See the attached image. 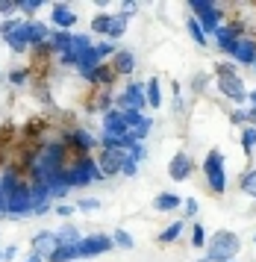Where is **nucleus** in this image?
<instances>
[{"label": "nucleus", "mask_w": 256, "mask_h": 262, "mask_svg": "<svg viewBox=\"0 0 256 262\" xmlns=\"http://www.w3.org/2000/svg\"><path fill=\"white\" fill-rule=\"evenodd\" d=\"M233 59L242 62V65H253L256 62V41L253 38H239V41H236Z\"/></svg>", "instance_id": "1a4fd4ad"}, {"label": "nucleus", "mask_w": 256, "mask_h": 262, "mask_svg": "<svg viewBox=\"0 0 256 262\" xmlns=\"http://www.w3.org/2000/svg\"><path fill=\"white\" fill-rule=\"evenodd\" d=\"M239 236L236 233H230V230H218L215 236L209 238V245H206V259L212 262H233V256L239 253Z\"/></svg>", "instance_id": "f257e3e1"}, {"label": "nucleus", "mask_w": 256, "mask_h": 262, "mask_svg": "<svg viewBox=\"0 0 256 262\" xmlns=\"http://www.w3.org/2000/svg\"><path fill=\"white\" fill-rule=\"evenodd\" d=\"M115 103L124 112H141V109L147 106V97H144V85L141 83H133V85H127V92L124 95H118L115 97Z\"/></svg>", "instance_id": "20e7f679"}, {"label": "nucleus", "mask_w": 256, "mask_h": 262, "mask_svg": "<svg viewBox=\"0 0 256 262\" xmlns=\"http://www.w3.org/2000/svg\"><path fill=\"white\" fill-rule=\"evenodd\" d=\"M50 18H53V24L62 27V30H68V27H74V21H77V15H74V9H68L65 3H53V9H50Z\"/></svg>", "instance_id": "4468645a"}, {"label": "nucleus", "mask_w": 256, "mask_h": 262, "mask_svg": "<svg viewBox=\"0 0 256 262\" xmlns=\"http://www.w3.org/2000/svg\"><path fill=\"white\" fill-rule=\"evenodd\" d=\"M112 68L118 71V77H121V74H133V68H136V53H133V50H115Z\"/></svg>", "instance_id": "2eb2a0df"}, {"label": "nucleus", "mask_w": 256, "mask_h": 262, "mask_svg": "<svg viewBox=\"0 0 256 262\" xmlns=\"http://www.w3.org/2000/svg\"><path fill=\"white\" fill-rule=\"evenodd\" d=\"M80 256V250L77 248H71V245H59L50 256H47V262H71V259H77Z\"/></svg>", "instance_id": "6ab92c4d"}, {"label": "nucleus", "mask_w": 256, "mask_h": 262, "mask_svg": "<svg viewBox=\"0 0 256 262\" xmlns=\"http://www.w3.org/2000/svg\"><path fill=\"white\" fill-rule=\"evenodd\" d=\"M62 180H65L68 186H86V183H92V180H103V174H100V168H97L94 159H82L80 165L74 168V171H68Z\"/></svg>", "instance_id": "7ed1b4c3"}, {"label": "nucleus", "mask_w": 256, "mask_h": 262, "mask_svg": "<svg viewBox=\"0 0 256 262\" xmlns=\"http://www.w3.org/2000/svg\"><path fill=\"white\" fill-rule=\"evenodd\" d=\"M236 36H239V33H236L230 24H227V27H218V33H215V38H218V48L227 50V53H233V50H236V41H239Z\"/></svg>", "instance_id": "f3484780"}, {"label": "nucleus", "mask_w": 256, "mask_h": 262, "mask_svg": "<svg viewBox=\"0 0 256 262\" xmlns=\"http://www.w3.org/2000/svg\"><path fill=\"white\" fill-rule=\"evenodd\" d=\"M218 89H221L224 95L227 97H233V100H239V103H242V100H245L247 97V92H245V83H242V80H239V77H221V80H218Z\"/></svg>", "instance_id": "6e6552de"}, {"label": "nucleus", "mask_w": 256, "mask_h": 262, "mask_svg": "<svg viewBox=\"0 0 256 262\" xmlns=\"http://www.w3.org/2000/svg\"><path fill=\"white\" fill-rule=\"evenodd\" d=\"M130 24V15L121 12V15H112V27H109V41H115V38L124 36V30Z\"/></svg>", "instance_id": "412c9836"}, {"label": "nucleus", "mask_w": 256, "mask_h": 262, "mask_svg": "<svg viewBox=\"0 0 256 262\" xmlns=\"http://www.w3.org/2000/svg\"><path fill=\"white\" fill-rule=\"evenodd\" d=\"M124 162H127V154L124 150H118V147H106L103 154H100V174L103 177H115V174H121V168H124Z\"/></svg>", "instance_id": "423d86ee"}, {"label": "nucleus", "mask_w": 256, "mask_h": 262, "mask_svg": "<svg viewBox=\"0 0 256 262\" xmlns=\"http://www.w3.org/2000/svg\"><path fill=\"white\" fill-rule=\"evenodd\" d=\"M3 41L9 45V50H15V53H24V50L30 48V30H27V21H24L18 30H12V33L3 38Z\"/></svg>", "instance_id": "9b49d317"}, {"label": "nucleus", "mask_w": 256, "mask_h": 262, "mask_svg": "<svg viewBox=\"0 0 256 262\" xmlns=\"http://www.w3.org/2000/svg\"><path fill=\"white\" fill-rule=\"evenodd\" d=\"M97 56H100V59H103V56H115V45H112V41H103V45H97Z\"/></svg>", "instance_id": "f704fd0d"}, {"label": "nucleus", "mask_w": 256, "mask_h": 262, "mask_svg": "<svg viewBox=\"0 0 256 262\" xmlns=\"http://www.w3.org/2000/svg\"><path fill=\"white\" fill-rule=\"evenodd\" d=\"M41 9V0H21V12H27V15H35Z\"/></svg>", "instance_id": "473e14b6"}, {"label": "nucleus", "mask_w": 256, "mask_h": 262, "mask_svg": "<svg viewBox=\"0 0 256 262\" xmlns=\"http://www.w3.org/2000/svg\"><path fill=\"white\" fill-rule=\"evenodd\" d=\"M247 121H250V127H256V106H253V112H247Z\"/></svg>", "instance_id": "49530a36"}, {"label": "nucleus", "mask_w": 256, "mask_h": 262, "mask_svg": "<svg viewBox=\"0 0 256 262\" xmlns=\"http://www.w3.org/2000/svg\"><path fill=\"white\" fill-rule=\"evenodd\" d=\"M215 74H218V80H221V77H233L236 65H230V62H218V65H215Z\"/></svg>", "instance_id": "7c9ffc66"}, {"label": "nucleus", "mask_w": 256, "mask_h": 262, "mask_svg": "<svg viewBox=\"0 0 256 262\" xmlns=\"http://www.w3.org/2000/svg\"><path fill=\"white\" fill-rule=\"evenodd\" d=\"M180 198H177V194H168V191H165V194H159V198H156V201H153V206H156V209H159V212H171V209H174V206H180Z\"/></svg>", "instance_id": "4be33fe9"}, {"label": "nucleus", "mask_w": 256, "mask_h": 262, "mask_svg": "<svg viewBox=\"0 0 256 262\" xmlns=\"http://www.w3.org/2000/svg\"><path fill=\"white\" fill-rule=\"evenodd\" d=\"M242 189H245L247 194H253V198H256V174H247L245 183H242Z\"/></svg>", "instance_id": "c9c22d12"}, {"label": "nucleus", "mask_w": 256, "mask_h": 262, "mask_svg": "<svg viewBox=\"0 0 256 262\" xmlns=\"http://www.w3.org/2000/svg\"><path fill=\"white\" fill-rule=\"evenodd\" d=\"M97 206H100V203L94 201V198H82V201L77 203V209H80V212H94Z\"/></svg>", "instance_id": "72a5a7b5"}, {"label": "nucleus", "mask_w": 256, "mask_h": 262, "mask_svg": "<svg viewBox=\"0 0 256 262\" xmlns=\"http://www.w3.org/2000/svg\"><path fill=\"white\" fill-rule=\"evenodd\" d=\"M47 209H50V201H47V203H38V206L33 209V215H45Z\"/></svg>", "instance_id": "c03bdc74"}, {"label": "nucleus", "mask_w": 256, "mask_h": 262, "mask_svg": "<svg viewBox=\"0 0 256 262\" xmlns=\"http://www.w3.org/2000/svg\"><path fill=\"white\" fill-rule=\"evenodd\" d=\"M130 159H133V162H141V159H144V147H141V144H133V147H130Z\"/></svg>", "instance_id": "4c0bfd02"}, {"label": "nucleus", "mask_w": 256, "mask_h": 262, "mask_svg": "<svg viewBox=\"0 0 256 262\" xmlns=\"http://www.w3.org/2000/svg\"><path fill=\"white\" fill-rule=\"evenodd\" d=\"M191 245H195V248H203V245H206V230L200 224L191 227Z\"/></svg>", "instance_id": "bb28decb"}, {"label": "nucleus", "mask_w": 256, "mask_h": 262, "mask_svg": "<svg viewBox=\"0 0 256 262\" xmlns=\"http://www.w3.org/2000/svg\"><path fill=\"white\" fill-rule=\"evenodd\" d=\"M112 242H115V245H118V248H133V238H130L127 236V233H124V230H115V238H112Z\"/></svg>", "instance_id": "2f4dec72"}, {"label": "nucleus", "mask_w": 256, "mask_h": 262, "mask_svg": "<svg viewBox=\"0 0 256 262\" xmlns=\"http://www.w3.org/2000/svg\"><path fill=\"white\" fill-rule=\"evenodd\" d=\"M188 9H191V12L198 15V24H200V30H203V33H206V36H215V33H218V18H221V9H218V3H203V0H191V3H188Z\"/></svg>", "instance_id": "f03ea898"}, {"label": "nucleus", "mask_w": 256, "mask_h": 262, "mask_svg": "<svg viewBox=\"0 0 256 262\" xmlns=\"http://www.w3.org/2000/svg\"><path fill=\"white\" fill-rule=\"evenodd\" d=\"M103 130H106V136H124V133H130L127 124H124V112L109 109L106 118H103Z\"/></svg>", "instance_id": "f8f14e48"}, {"label": "nucleus", "mask_w": 256, "mask_h": 262, "mask_svg": "<svg viewBox=\"0 0 256 262\" xmlns=\"http://www.w3.org/2000/svg\"><path fill=\"white\" fill-rule=\"evenodd\" d=\"M0 262H3V250H0Z\"/></svg>", "instance_id": "09e8293b"}, {"label": "nucleus", "mask_w": 256, "mask_h": 262, "mask_svg": "<svg viewBox=\"0 0 256 262\" xmlns=\"http://www.w3.org/2000/svg\"><path fill=\"white\" fill-rule=\"evenodd\" d=\"M136 171H139V162H133V159L127 156V162H124V168H121V174H127V177H133Z\"/></svg>", "instance_id": "58836bf2"}, {"label": "nucleus", "mask_w": 256, "mask_h": 262, "mask_svg": "<svg viewBox=\"0 0 256 262\" xmlns=\"http://www.w3.org/2000/svg\"><path fill=\"white\" fill-rule=\"evenodd\" d=\"M27 77H30L27 71H12L9 74V83L12 85H24V83H27Z\"/></svg>", "instance_id": "e433bc0d"}, {"label": "nucleus", "mask_w": 256, "mask_h": 262, "mask_svg": "<svg viewBox=\"0 0 256 262\" xmlns=\"http://www.w3.org/2000/svg\"><path fill=\"white\" fill-rule=\"evenodd\" d=\"M15 256H18V248H15V245L3 250V262H6V259H15Z\"/></svg>", "instance_id": "37998d69"}, {"label": "nucleus", "mask_w": 256, "mask_h": 262, "mask_svg": "<svg viewBox=\"0 0 256 262\" xmlns=\"http://www.w3.org/2000/svg\"><path fill=\"white\" fill-rule=\"evenodd\" d=\"M109 248H112V238H106V236H89L77 245L80 256H97V253H103Z\"/></svg>", "instance_id": "0eeeda50"}, {"label": "nucleus", "mask_w": 256, "mask_h": 262, "mask_svg": "<svg viewBox=\"0 0 256 262\" xmlns=\"http://www.w3.org/2000/svg\"><path fill=\"white\" fill-rule=\"evenodd\" d=\"M253 71H256V62H253Z\"/></svg>", "instance_id": "8fccbe9b"}, {"label": "nucleus", "mask_w": 256, "mask_h": 262, "mask_svg": "<svg viewBox=\"0 0 256 262\" xmlns=\"http://www.w3.org/2000/svg\"><path fill=\"white\" fill-rule=\"evenodd\" d=\"M24 262H45V256H41V253H35V250H33V253H30V256H27Z\"/></svg>", "instance_id": "a18cd8bd"}, {"label": "nucleus", "mask_w": 256, "mask_h": 262, "mask_svg": "<svg viewBox=\"0 0 256 262\" xmlns=\"http://www.w3.org/2000/svg\"><path fill=\"white\" fill-rule=\"evenodd\" d=\"M27 30H30V48H45L50 41V27L41 24V21H27Z\"/></svg>", "instance_id": "9d476101"}, {"label": "nucleus", "mask_w": 256, "mask_h": 262, "mask_svg": "<svg viewBox=\"0 0 256 262\" xmlns=\"http://www.w3.org/2000/svg\"><path fill=\"white\" fill-rule=\"evenodd\" d=\"M186 215H188V218H195V215H198V201H195V198H188V201H186Z\"/></svg>", "instance_id": "ea45409f"}, {"label": "nucleus", "mask_w": 256, "mask_h": 262, "mask_svg": "<svg viewBox=\"0 0 256 262\" xmlns=\"http://www.w3.org/2000/svg\"><path fill=\"white\" fill-rule=\"evenodd\" d=\"M21 12V3H15V0H0V15H15Z\"/></svg>", "instance_id": "c756f323"}, {"label": "nucleus", "mask_w": 256, "mask_h": 262, "mask_svg": "<svg viewBox=\"0 0 256 262\" xmlns=\"http://www.w3.org/2000/svg\"><path fill=\"white\" fill-rule=\"evenodd\" d=\"M56 238H59V245H71V248H77L82 238H80V233H77V227H59L56 230Z\"/></svg>", "instance_id": "aec40b11"}, {"label": "nucleus", "mask_w": 256, "mask_h": 262, "mask_svg": "<svg viewBox=\"0 0 256 262\" xmlns=\"http://www.w3.org/2000/svg\"><path fill=\"white\" fill-rule=\"evenodd\" d=\"M21 27V18H9V21H0V36L6 38L12 33V30H18Z\"/></svg>", "instance_id": "c85d7f7f"}, {"label": "nucleus", "mask_w": 256, "mask_h": 262, "mask_svg": "<svg viewBox=\"0 0 256 262\" xmlns=\"http://www.w3.org/2000/svg\"><path fill=\"white\" fill-rule=\"evenodd\" d=\"M183 230H186V221H177V224H171V227L162 233V236H159V242H162V245H165V242H174V238L180 236Z\"/></svg>", "instance_id": "a878e982"}, {"label": "nucleus", "mask_w": 256, "mask_h": 262, "mask_svg": "<svg viewBox=\"0 0 256 262\" xmlns=\"http://www.w3.org/2000/svg\"><path fill=\"white\" fill-rule=\"evenodd\" d=\"M168 174L174 180H186L188 174H191V162H188L186 154H177L174 159H171V165H168Z\"/></svg>", "instance_id": "dca6fc26"}, {"label": "nucleus", "mask_w": 256, "mask_h": 262, "mask_svg": "<svg viewBox=\"0 0 256 262\" xmlns=\"http://www.w3.org/2000/svg\"><path fill=\"white\" fill-rule=\"evenodd\" d=\"M203 171L209 177L212 189L215 191H224L227 189V177H224V159H221V150H209L206 162H203Z\"/></svg>", "instance_id": "39448f33"}, {"label": "nucleus", "mask_w": 256, "mask_h": 262, "mask_svg": "<svg viewBox=\"0 0 256 262\" xmlns=\"http://www.w3.org/2000/svg\"><path fill=\"white\" fill-rule=\"evenodd\" d=\"M59 248V238H56V233H38V236L33 238V250L35 253H41V256H50L53 250Z\"/></svg>", "instance_id": "ddd939ff"}, {"label": "nucleus", "mask_w": 256, "mask_h": 262, "mask_svg": "<svg viewBox=\"0 0 256 262\" xmlns=\"http://www.w3.org/2000/svg\"><path fill=\"white\" fill-rule=\"evenodd\" d=\"M247 97H250V100H253V106H256V92H250V95H247Z\"/></svg>", "instance_id": "de8ad7c7"}, {"label": "nucleus", "mask_w": 256, "mask_h": 262, "mask_svg": "<svg viewBox=\"0 0 256 262\" xmlns=\"http://www.w3.org/2000/svg\"><path fill=\"white\" fill-rule=\"evenodd\" d=\"M144 89H147V106H151V109H159V106H162V95H159V80L153 77L151 83L144 85Z\"/></svg>", "instance_id": "5701e85b"}, {"label": "nucleus", "mask_w": 256, "mask_h": 262, "mask_svg": "<svg viewBox=\"0 0 256 262\" xmlns=\"http://www.w3.org/2000/svg\"><path fill=\"white\" fill-rule=\"evenodd\" d=\"M245 121H247V112L236 109V112H233V124H245Z\"/></svg>", "instance_id": "79ce46f5"}, {"label": "nucleus", "mask_w": 256, "mask_h": 262, "mask_svg": "<svg viewBox=\"0 0 256 262\" xmlns=\"http://www.w3.org/2000/svg\"><path fill=\"white\" fill-rule=\"evenodd\" d=\"M109 27H112V15H97V18L92 21V33L109 36Z\"/></svg>", "instance_id": "393cba45"}, {"label": "nucleus", "mask_w": 256, "mask_h": 262, "mask_svg": "<svg viewBox=\"0 0 256 262\" xmlns=\"http://www.w3.org/2000/svg\"><path fill=\"white\" fill-rule=\"evenodd\" d=\"M186 30H188V33H191V38H195V41H198L200 48H203V45H206V33H203V30H200L198 18H186Z\"/></svg>", "instance_id": "b1692460"}, {"label": "nucleus", "mask_w": 256, "mask_h": 262, "mask_svg": "<svg viewBox=\"0 0 256 262\" xmlns=\"http://www.w3.org/2000/svg\"><path fill=\"white\" fill-rule=\"evenodd\" d=\"M50 48L59 50V53H68V50L74 48V36H71L68 30H59V33L50 36Z\"/></svg>", "instance_id": "a211bd4d"}, {"label": "nucleus", "mask_w": 256, "mask_h": 262, "mask_svg": "<svg viewBox=\"0 0 256 262\" xmlns=\"http://www.w3.org/2000/svg\"><path fill=\"white\" fill-rule=\"evenodd\" d=\"M242 144H245V150L250 154L256 144V127H245V133H242Z\"/></svg>", "instance_id": "cd10ccee"}, {"label": "nucleus", "mask_w": 256, "mask_h": 262, "mask_svg": "<svg viewBox=\"0 0 256 262\" xmlns=\"http://www.w3.org/2000/svg\"><path fill=\"white\" fill-rule=\"evenodd\" d=\"M74 209H77V206H68V203H59V206H56V212L62 215V218H68V215L74 212Z\"/></svg>", "instance_id": "a19ab883"}]
</instances>
